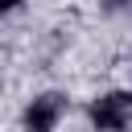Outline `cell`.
<instances>
[{
    "instance_id": "cell-1",
    "label": "cell",
    "mask_w": 132,
    "mask_h": 132,
    "mask_svg": "<svg viewBox=\"0 0 132 132\" xmlns=\"http://www.w3.org/2000/svg\"><path fill=\"white\" fill-rule=\"evenodd\" d=\"M91 124L99 132H124L132 124V95L128 91H107L91 103Z\"/></svg>"
},
{
    "instance_id": "cell-2",
    "label": "cell",
    "mask_w": 132,
    "mask_h": 132,
    "mask_svg": "<svg viewBox=\"0 0 132 132\" xmlns=\"http://www.w3.org/2000/svg\"><path fill=\"white\" fill-rule=\"evenodd\" d=\"M62 116H66V99L54 95V91H45V95L29 99V107H25V132H54Z\"/></svg>"
},
{
    "instance_id": "cell-3",
    "label": "cell",
    "mask_w": 132,
    "mask_h": 132,
    "mask_svg": "<svg viewBox=\"0 0 132 132\" xmlns=\"http://www.w3.org/2000/svg\"><path fill=\"white\" fill-rule=\"evenodd\" d=\"M132 0H103V8H111V12H120V8H128Z\"/></svg>"
},
{
    "instance_id": "cell-4",
    "label": "cell",
    "mask_w": 132,
    "mask_h": 132,
    "mask_svg": "<svg viewBox=\"0 0 132 132\" xmlns=\"http://www.w3.org/2000/svg\"><path fill=\"white\" fill-rule=\"evenodd\" d=\"M21 4H25V0H0V16H4V12H12V8H21Z\"/></svg>"
}]
</instances>
